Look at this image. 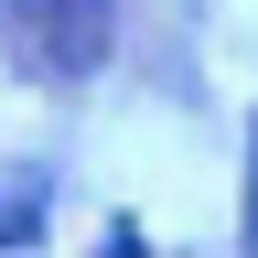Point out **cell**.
<instances>
[{
	"label": "cell",
	"instance_id": "obj_1",
	"mask_svg": "<svg viewBox=\"0 0 258 258\" xmlns=\"http://www.w3.org/2000/svg\"><path fill=\"white\" fill-rule=\"evenodd\" d=\"M0 22L22 32L54 76H97L118 54V0H0Z\"/></svg>",
	"mask_w": 258,
	"mask_h": 258
},
{
	"label": "cell",
	"instance_id": "obj_2",
	"mask_svg": "<svg viewBox=\"0 0 258 258\" xmlns=\"http://www.w3.org/2000/svg\"><path fill=\"white\" fill-rule=\"evenodd\" d=\"M32 226H43V172L0 161V247H32Z\"/></svg>",
	"mask_w": 258,
	"mask_h": 258
},
{
	"label": "cell",
	"instance_id": "obj_3",
	"mask_svg": "<svg viewBox=\"0 0 258 258\" xmlns=\"http://www.w3.org/2000/svg\"><path fill=\"white\" fill-rule=\"evenodd\" d=\"M237 258H258V140H247V226H237Z\"/></svg>",
	"mask_w": 258,
	"mask_h": 258
}]
</instances>
